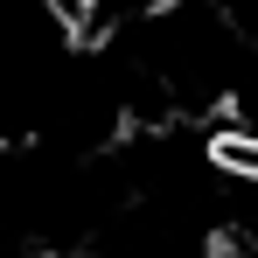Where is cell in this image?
Returning a JSON list of instances; mask_svg holds the SVG:
<instances>
[{"instance_id":"1","label":"cell","mask_w":258,"mask_h":258,"mask_svg":"<svg viewBox=\"0 0 258 258\" xmlns=\"http://www.w3.org/2000/svg\"><path fill=\"white\" fill-rule=\"evenodd\" d=\"M161 7H174V0H77V21L84 28H140L147 14H161Z\"/></svg>"}]
</instances>
